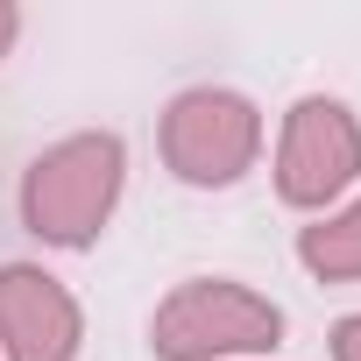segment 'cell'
<instances>
[{"label":"cell","instance_id":"obj_1","mask_svg":"<svg viewBox=\"0 0 361 361\" xmlns=\"http://www.w3.org/2000/svg\"><path fill=\"white\" fill-rule=\"evenodd\" d=\"M128 149L121 135H64L22 170V227L50 248H92L121 206Z\"/></svg>","mask_w":361,"mask_h":361},{"label":"cell","instance_id":"obj_2","mask_svg":"<svg viewBox=\"0 0 361 361\" xmlns=\"http://www.w3.org/2000/svg\"><path fill=\"white\" fill-rule=\"evenodd\" d=\"M276 340H283V305L227 276L177 283L149 319L156 361H241V354H269Z\"/></svg>","mask_w":361,"mask_h":361},{"label":"cell","instance_id":"obj_3","mask_svg":"<svg viewBox=\"0 0 361 361\" xmlns=\"http://www.w3.org/2000/svg\"><path fill=\"white\" fill-rule=\"evenodd\" d=\"M262 156V114L255 99L227 92V85H192L163 106V163L177 185H199V192H220V185H241Z\"/></svg>","mask_w":361,"mask_h":361},{"label":"cell","instance_id":"obj_4","mask_svg":"<svg viewBox=\"0 0 361 361\" xmlns=\"http://www.w3.org/2000/svg\"><path fill=\"white\" fill-rule=\"evenodd\" d=\"M354 177H361V121L340 99H319V92L298 99L283 114V135H276V192H283V206L326 213Z\"/></svg>","mask_w":361,"mask_h":361},{"label":"cell","instance_id":"obj_5","mask_svg":"<svg viewBox=\"0 0 361 361\" xmlns=\"http://www.w3.org/2000/svg\"><path fill=\"white\" fill-rule=\"evenodd\" d=\"M85 340L78 298L36 269V262H8L0 269V354L8 361H71Z\"/></svg>","mask_w":361,"mask_h":361},{"label":"cell","instance_id":"obj_6","mask_svg":"<svg viewBox=\"0 0 361 361\" xmlns=\"http://www.w3.org/2000/svg\"><path fill=\"white\" fill-rule=\"evenodd\" d=\"M298 262L319 283H361V199L340 213H319L312 227H298Z\"/></svg>","mask_w":361,"mask_h":361},{"label":"cell","instance_id":"obj_7","mask_svg":"<svg viewBox=\"0 0 361 361\" xmlns=\"http://www.w3.org/2000/svg\"><path fill=\"white\" fill-rule=\"evenodd\" d=\"M333 361H361V312L333 326Z\"/></svg>","mask_w":361,"mask_h":361},{"label":"cell","instance_id":"obj_8","mask_svg":"<svg viewBox=\"0 0 361 361\" xmlns=\"http://www.w3.org/2000/svg\"><path fill=\"white\" fill-rule=\"evenodd\" d=\"M15 36H22V8H15V0H0V57L15 50Z\"/></svg>","mask_w":361,"mask_h":361}]
</instances>
